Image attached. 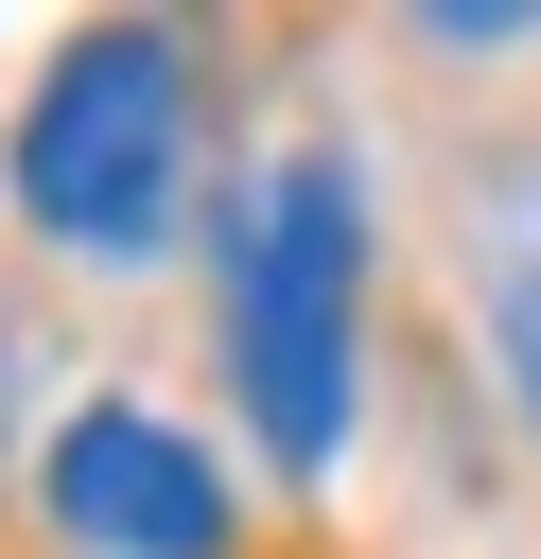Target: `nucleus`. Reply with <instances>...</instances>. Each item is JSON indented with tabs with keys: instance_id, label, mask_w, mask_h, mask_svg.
<instances>
[{
	"instance_id": "7ed1b4c3",
	"label": "nucleus",
	"mask_w": 541,
	"mask_h": 559,
	"mask_svg": "<svg viewBox=\"0 0 541 559\" xmlns=\"http://www.w3.org/2000/svg\"><path fill=\"white\" fill-rule=\"evenodd\" d=\"M35 507L70 559H227L244 542V472L157 402H70L35 437Z\"/></svg>"
},
{
	"instance_id": "20e7f679",
	"label": "nucleus",
	"mask_w": 541,
	"mask_h": 559,
	"mask_svg": "<svg viewBox=\"0 0 541 559\" xmlns=\"http://www.w3.org/2000/svg\"><path fill=\"white\" fill-rule=\"evenodd\" d=\"M454 314H471L506 419L541 437V157H471L454 175Z\"/></svg>"
},
{
	"instance_id": "f257e3e1",
	"label": "nucleus",
	"mask_w": 541,
	"mask_h": 559,
	"mask_svg": "<svg viewBox=\"0 0 541 559\" xmlns=\"http://www.w3.org/2000/svg\"><path fill=\"white\" fill-rule=\"evenodd\" d=\"M209 367L279 489H332L366 437V280H384V175L349 140H279L209 227Z\"/></svg>"
},
{
	"instance_id": "f03ea898",
	"label": "nucleus",
	"mask_w": 541,
	"mask_h": 559,
	"mask_svg": "<svg viewBox=\"0 0 541 559\" xmlns=\"http://www.w3.org/2000/svg\"><path fill=\"white\" fill-rule=\"evenodd\" d=\"M192 175H209V70H192V35L175 17L52 35V70L17 87V140H0L17 227L52 262H87V280H140V262H175Z\"/></svg>"
},
{
	"instance_id": "39448f33",
	"label": "nucleus",
	"mask_w": 541,
	"mask_h": 559,
	"mask_svg": "<svg viewBox=\"0 0 541 559\" xmlns=\"http://www.w3.org/2000/svg\"><path fill=\"white\" fill-rule=\"evenodd\" d=\"M0 437H17V332H0Z\"/></svg>"
}]
</instances>
